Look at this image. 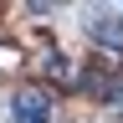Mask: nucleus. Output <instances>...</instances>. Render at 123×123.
I'll return each mask as SVG.
<instances>
[{
    "label": "nucleus",
    "mask_w": 123,
    "mask_h": 123,
    "mask_svg": "<svg viewBox=\"0 0 123 123\" xmlns=\"http://www.w3.org/2000/svg\"><path fill=\"white\" fill-rule=\"evenodd\" d=\"M87 31H92V41H98L103 51H113V56H123V21H118V15H108V10H98Z\"/></svg>",
    "instance_id": "obj_2"
},
{
    "label": "nucleus",
    "mask_w": 123,
    "mask_h": 123,
    "mask_svg": "<svg viewBox=\"0 0 123 123\" xmlns=\"http://www.w3.org/2000/svg\"><path fill=\"white\" fill-rule=\"evenodd\" d=\"M10 118H15V123H46V118H51V98H46V92H36V87L15 92Z\"/></svg>",
    "instance_id": "obj_1"
}]
</instances>
